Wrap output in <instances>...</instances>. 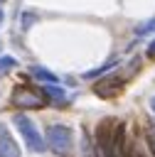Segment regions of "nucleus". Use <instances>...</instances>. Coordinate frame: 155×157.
I'll return each mask as SVG.
<instances>
[{"mask_svg":"<svg viewBox=\"0 0 155 157\" xmlns=\"http://www.w3.org/2000/svg\"><path fill=\"white\" fill-rule=\"evenodd\" d=\"M12 123L17 125V130H20V135H22V140H25L27 150H32V152H44V150H47V142H44L42 132L37 130V125H34V123H32L27 115H22V113H15Z\"/></svg>","mask_w":155,"mask_h":157,"instance_id":"nucleus-1","label":"nucleus"},{"mask_svg":"<svg viewBox=\"0 0 155 157\" xmlns=\"http://www.w3.org/2000/svg\"><path fill=\"white\" fill-rule=\"evenodd\" d=\"M44 142H47V147H49L52 152L66 155V152L71 150V145H74V132H71V128H66V125H62V123H54V125L47 128Z\"/></svg>","mask_w":155,"mask_h":157,"instance_id":"nucleus-2","label":"nucleus"},{"mask_svg":"<svg viewBox=\"0 0 155 157\" xmlns=\"http://www.w3.org/2000/svg\"><path fill=\"white\" fill-rule=\"evenodd\" d=\"M113 130H116V123L113 120H103L96 130V157H113Z\"/></svg>","mask_w":155,"mask_h":157,"instance_id":"nucleus-3","label":"nucleus"},{"mask_svg":"<svg viewBox=\"0 0 155 157\" xmlns=\"http://www.w3.org/2000/svg\"><path fill=\"white\" fill-rule=\"evenodd\" d=\"M12 103L17 108H42L44 105V93L30 86H17L12 93Z\"/></svg>","mask_w":155,"mask_h":157,"instance_id":"nucleus-4","label":"nucleus"},{"mask_svg":"<svg viewBox=\"0 0 155 157\" xmlns=\"http://www.w3.org/2000/svg\"><path fill=\"white\" fill-rule=\"evenodd\" d=\"M0 157H22L20 155V147L15 145L12 135L7 132V128L0 123Z\"/></svg>","mask_w":155,"mask_h":157,"instance_id":"nucleus-5","label":"nucleus"},{"mask_svg":"<svg viewBox=\"0 0 155 157\" xmlns=\"http://www.w3.org/2000/svg\"><path fill=\"white\" fill-rule=\"evenodd\" d=\"M30 71H32V76L34 78H39V81H44V83H59V76L57 74H52V71H47L44 66H30Z\"/></svg>","mask_w":155,"mask_h":157,"instance_id":"nucleus-6","label":"nucleus"},{"mask_svg":"<svg viewBox=\"0 0 155 157\" xmlns=\"http://www.w3.org/2000/svg\"><path fill=\"white\" fill-rule=\"evenodd\" d=\"M42 93H44V96H49V98H52V101H57V103H64V101H66V91H64L62 86H54V83L42 86Z\"/></svg>","mask_w":155,"mask_h":157,"instance_id":"nucleus-7","label":"nucleus"},{"mask_svg":"<svg viewBox=\"0 0 155 157\" xmlns=\"http://www.w3.org/2000/svg\"><path fill=\"white\" fill-rule=\"evenodd\" d=\"M116 64H118V61H116V59H111V61H106L103 66H98V69H93V71H86V78H96V76H101V74L111 71V69H113Z\"/></svg>","mask_w":155,"mask_h":157,"instance_id":"nucleus-8","label":"nucleus"},{"mask_svg":"<svg viewBox=\"0 0 155 157\" xmlns=\"http://www.w3.org/2000/svg\"><path fill=\"white\" fill-rule=\"evenodd\" d=\"M15 64H17V61H15L12 56H0V74H7Z\"/></svg>","mask_w":155,"mask_h":157,"instance_id":"nucleus-9","label":"nucleus"},{"mask_svg":"<svg viewBox=\"0 0 155 157\" xmlns=\"http://www.w3.org/2000/svg\"><path fill=\"white\" fill-rule=\"evenodd\" d=\"M148 145H150V152H153V157H155V125L148 128Z\"/></svg>","mask_w":155,"mask_h":157,"instance_id":"nucleus-10","label":"nucleus"},{"mask_svg":"<svg viewBox=\"0 0 155 157\" xmlns=\"http://www.w3.org/2000/svg\"><path fill=\"white\" fill-rule=\"evenodd\" d=\"M153 25H155V20H150V22L140 25V27H138V34H145V32H150V29H153Z\"/></svg>","mask_w":155,"mask_h":157,"instance_id":"nucleus-11","label":"nucleus"},{"mask_svg":"<svg viewBox=\"0 0 155 157\" xmlns=\"http://www.w3.org/2000/svg\"><path fill=\"white\" fill-rule=\"evenodd\" d=\"M148 56H153V59H155V39H153V42H150V47H148Z\"/></svg>","mask_w":155,"mask_h":157,"instance_id":"nucleus-12","label":"nucleus"},{"mask_svg":"<svg viewBox=\"0 0 155 157\" xmlns=\"http://www.w3.org/2000/svg\"><path fill=\"white\" fill-rule=\"evenodd\" d=\"M125 157H140V155H138L135 150H130V147H128V155H125Z\"/></svg>","mask_w":155,"mask_h":157,"instance_id":"nucleus-13","label":"nucleus"},{"mask_svg":"<svg viewBox=\"0 0 155 157\" xmlns=\"http://www.w3.org/2000/svg\"><path fill=\"white\" fill-rule=\"evenodd\" d=\"M0 20H2V12H0Z\"/></svg>","mask_w":155,"mask_h":157,"instance_id":"nucleus-14","label":"nucleus"},{"mask_svg":"<svg viewBox=\"0 0 155 157\" xmlns=\"http://www.w3.org/2000/svg\"><path fill=\"white\" fill-rule=\"evenodd\" d=\"M153 108H155V101H153Z\"/></svg>","mask_w":155,"mask_h":157,"instance_id":"nucleus-15","label":"nucleus"}]
</instances>
